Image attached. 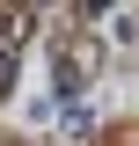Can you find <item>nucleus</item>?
<instances>
[{"mask_svg": "<svg viewBox=\"0 0 139 146\" xmlns=\"http://www.w3.org/2000/svg\"><path fill=\"white\" fill-rule=\"evenodd\" d=\"M7 80H15V58H7V51H0V88H7Z\"/></svg>", "mask_w": 139, "mask_h": 146, "instance_id": "1", "label": "nucleus"}]
</instances>
